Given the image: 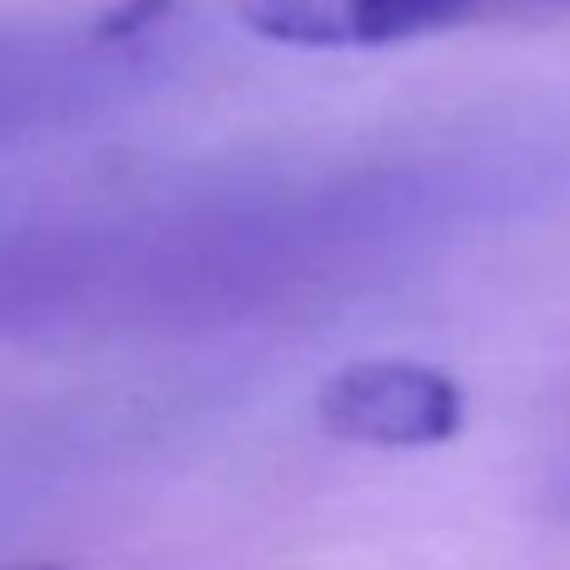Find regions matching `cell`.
Masks as SVG:
<instances>
[{
    "label": "cell",
    "instance_id": "obj_1",
    "mask_svg": "<svg viewBox=\"0 0 570 570\" xmlns=\"http://www.w3.org/2000/svg\"><path fill=\"white\" fill-rule=\"evenodd\" d=\"M325 435L371 451H431L465 421V395L451 371L421 361H355L315 391Z\"/></svg>",
    "mask_w": 570,
    "mask_h": 570
},
{
    "label": "cell",
    "instance_id": "obj_2",
    "mask_svg": "<svg viewBox=\"0 0 570 570\" xmlns=\"http://www.w3.org/2000/svg\"><path fill=\"white\" fill-rule=\"evenodd\" d=\"M481 0H236L240 26L291 50H375L455 26Z\"/></svg>",
    "mask_w": 570,
    "mask_h": 570
},
{
    "label": "cell",
    "instance_id": "obj_3",
    "mask_svg": "<svg viewBox=\"0 0 570 570\" xmlns=\"http://www.w3.org/2000/svg\"><path fill=\"white\" fill-rule=\"evenodd\" d=\"M10 106V76H6V60H0V110Z\"/></svg>",
    "mask_w": 570,
    "mask_h": 570
},
{
    "label": "cell",
    "instance_id": "obj_4",
    "mask_svg": "<svg viewBox=\"0 0 570 570\" xmlns=\"http://www.w3.org/2000/svg\"><path fill=\"white\" fill-rule=\"evenodd\" d=\"M6 570H66V566H6Z\"/></svg>",
    "mask_w": 570,
    "mask_h": 570
}]
</instances>
